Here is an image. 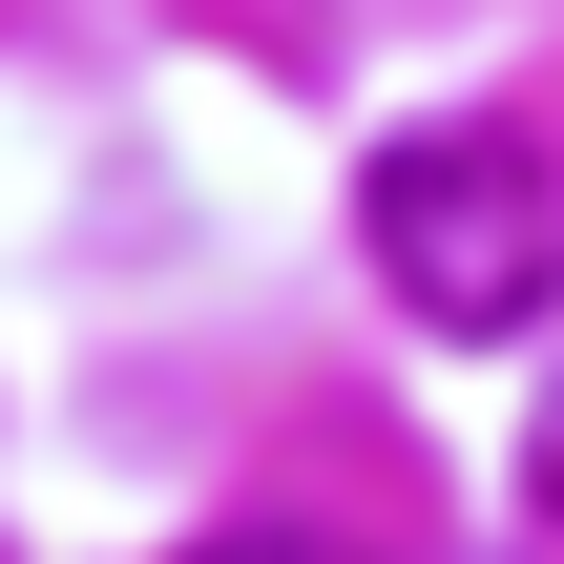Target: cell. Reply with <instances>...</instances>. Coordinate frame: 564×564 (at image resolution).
<instances>
[{
    "mask_svg": "<svg viewBox=\"0 0 564 564\" xmlns=\"http://www.w3.org/2000/svg\"><path fill=\"white\" fill-rule=\"evenodd\" d=\"M356 230H377V293L419 335H523L564 293V167L523 126H419L356 167Z\"/></svg>",
    "mask_w": 564,
    "mask_h": 564,
    "instance_id": "cell-1",
    "label": "cell"
},
{
    "mask_svg": "<svg viewBox=\"0 0 564 564\" xmlns=\"http://www.w3.org/2000/svg\"><path fill=\"white\" fill-rule=\"evenodd\" d=\"M188 564H356V544H335V523H209Z\"/></svg>",
    "mask_w": 564,
    "mask_h": 564,
    "instance_id": "cell-2",
    "label": "cell"
},
{
    "mask_svg": "<svg viewBox=\"0 0 564 564\" xmlns=\"http://www.w3.org/2000/svg\"><path fill=\"white\" fill-rule=\"evenodd\" d=\"M523 481H544V523H564V419H544V460H523Z\"/></svg>",
    "mask_w": 564,
    "mask_h": 564,
    "instance_id": "cell-3",
    "label": "cell"
}]
</instances>
